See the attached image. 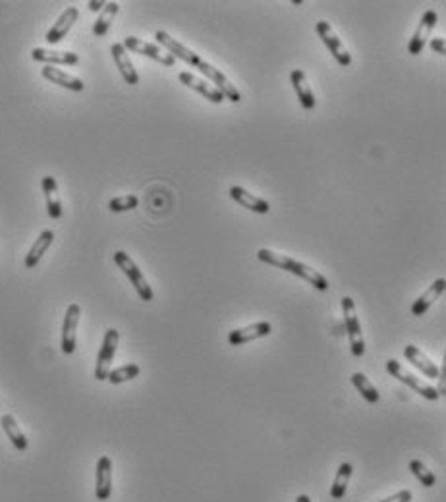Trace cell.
I'll use <instances>...</instances> for the list:
<instances>
[{"label":"cell","instance_id":"ba28073f","mask_svg":"<svg viewBox=\"0 0 446 502\" xmlns=\"http://www.w3.org/2000/svg\"><path fill=\"white\" fill-rule=\"evenodd\" d=\"M315 29H317V33H319V37L323 39V43L326 45V48L333 53V56H335L338 64L344 66V68H348V66L352 64V55H350V53H348V48L342 45V41L336 37V33L333 31V28L326 24L325 19L317 21Z\"/></svg>","mask_w":446,"mask_h":502},{"label":"cell","instance_id":"44dd1931","mask_svg":"<svg viewBox=\"0 0 446 502\" xmlns=\"http://www.w3.org/2000/svg\"><path fill=\"white\" fill-rule=\"evenodd\" d=\"M290 82H292L294 89H296V95L297 99H299V102H301V106H304L306 111H313L317 101H315V95L311 91V87L307 84L306 74H304L301 70H292Z\"/></svg>","mask_w":446,"mask_h":502},{"label":"cell","instance_id":"e0dca14e","mask_svg":"<svg viewBox=\"0 0 446 502\" xmlns=\"http://www.w3.org/2000/svg\"><path fill=\"white\" fill-rule=\"evenodd\" d=\"M445 288H446V280L443 279V277L435 280V282H433V284H431V286H429V288L425 290L416 301H414V306H411V315L414 317L425 315V311H427L429 307L433 306V304L443 296Z\"/></svg>","mask_w":446,"mask_h":502},{"label":"cell","instance_id":"30bf717a","mask_svg":"<svg viewBox=\"0 0 446 502\" xmlns=\"http://www.w3.org/2000/svg\"><path fill=\"white\" fill-rule=\"evenodd\" d=\"M80 317H82V307L77 304H70L66 309L64 323H62V342H60V348L66 355L75 352V331L80 325Z\"/></svg>","mask_w":446,"mask_h":502},{"label":"cell","instance_id":"836d02e7","mask_svg":"<svg viewBox=\"0 0 446 502\" xmlns=\"http://www.w3.org/2000/svg\"><path fill=\"white\" fill-rule=\"evenodd\" d=\"M296 502H311V499H309L307 494H299L296 499Z\"/></svg>","mask_w":446,"mask_h":502},{"label":"cell","instance_id":"1f68e13d","mask_svg":"<svg viewBox=\"0 0 446 502\" xmlns=\"http://www.w3.org/2000/svg\"><path fill=\"white\" fill-rule=\"evenodd\" d=\"M431 48L437 53V55L440 56H446V43H445V39H431Z\"/></svg>","mask_w":446,"mask_h":502},{"label":"cell","instance_id":"5bb4252c","mask_svg":"<svg viewBox=\"0 0 446 502\" xmlns=\"http://www.w3.org/2000/svg\"><path fill=\"white\" fill-rule=\"evenodd\" d=\"M272 326L267 321H261V323H255V325L243 326V328H236L228 335V342L232 346H242L248 344L251 340H257V338H265V336L270 335Z\"/></svg>","mask_w":446,"mask_h":502},{"label":"cell","instance_id":"4316f807","mask_svg":"<svg viewBox=\"0 0 446 502\" xmlns=\"http://www.w3.org/2000/svg\"><path fill=\"white\" fill-rule=\"evenodd\" d=\"M352 384L357 389V392L362 394L363 398L369 402V404H377L379 398H381V396H379V391L373 387V382L369 381L363 373H353Z\"/></svg>","mask_w":446,"mask_h":502},{"label":"cell","instance_id":"d4e9b609","mask_svg":"<svg viewBox=\"0 0 446 502\" xmlns=\"http://www.w3.org/2000/svg\"><path fill=\"white\" fill-rule=\"evenodd\" d=\"M118 10H120L118 2H106V4H104V8L101 10V16L97 18V21H95V26H93L95 37H102V35H106V31L111 29L112 21H114L116 14H118Z\"/></svg>","mask_w":446,"mask_h":502},{"label":"cell","instance_id":"6da1fadb","mask_svg":"<svg viewBox=\"0 0 446 502\" xmlns=\"http://www.w3.org/2000/svg\"><path fill=\"white\" fill-rule=\"evenodd\" d=\"M155 39H157L162 47L167 48V53L170 56L180 58V60H184V62L189 66H196L201 74L207 75V77H209V80L216 85V89L224 95V99H228V101H232V102L242 101V95H240V91L236 89V85H232V82H230V80H228V77L221 72V70H216L213 64H209L207 60H203L201 56L196 55L194 50H189V48L184 47L182 43H178L176 39L170 37L167 31L158 29L157 33H155Z\"/></svg>","mask_w":446,"mask_h":502},{"label":"cell","instance_id":"7402d4cb","mask_svg":"<svg viewBox=\"0 0 446 502\" xmlns=\"http://www.w3.org/2000/svg\"><path fill=\"white\" fill-rule=\"evenodd\" d=\"M53 242H55V232L53 230H43L41 236L35 240V243L31 245V250L28 251V255H26V267L28 269L37 267L41 257L47 253V250L53 245Z\"/></svg>","mask_w":446,"mask_h":502},{"label":"cell","instance_id":"ffe728a7","mask_svg":"<svg viewBox=\"0 0 446 502\" xmlns=\"http://www.w3.org/2000/svg\"><path fill=\"white\" fill-rule=\"evenodd\" d=\"M31 58L37 62H45L47 66L62 64V66H75L80 62V56L75 53H64V50H48V48H33Z\"/></svg>","mask_w":446,"mask_h":502},{"label":"cell","instance_id":"ac0fdd59","mask_svg":"<svg viewBox=\"0 0 446 502\" xmlns=\"http://www.w3.org/2000/svg\"><path fill=\"white\" fill-rule=\"evenodd\" d=\"M41 75H43L45 80H48V82H53L55 85H60V87H64V89L75 91V93H82L85 89L84 82H82L80 77L66 74L64 70H58L56 66H45V68L41 70Z\"/></svg>","mask_w":446,"mask_h":502},{"label":"cell","instance_id":"4dcf8cb0","mask_svg":"<svg viewBox=\"0 0 446 502\" xmlns=\"http://www.w3.org/2000/svg\"><path fill=\"white\" fill-rule=\"evenodd\" d=\"M381 502H411V493L409 491H400V493L392 494V496Z\"/></svg>","mask_w":446,"mask_h":502},{"label":"cell","instance_id":"484cf974","mask_svg":"<svg viewBox=\"0 0 446 502\" xmlns=\"http://www.w3.org/2000/svg\"><path fill=\"white\" fill-rule=\"evenodd\" d=\"M352 472L353 467L350 462H344V464L338 467L335 481H333V487H331V496L333 499H336V501L344 499L346 491H348V483H350V477H352Z\"/></svg>","mask_w":446,"mask_h":502},{"label":"cell","instance_id":"5b68a950","mask_svg":"<svg viewBox=\"0 0 446 502\" xmlns=\"http://www.w3.org/2000/svg\"><path fill=\"white\" fill-rule=\"evenodd\" d=\"M387 371H389V375H392L394 379H398L400 382H404L406 387H409L411 391L418 392L419 396H423L425 400H438V398H440L437 389H433V387L427 384V382H421V379H418L416 375H411V373H409L406 367H402L396 360H389V362H387Z\"/></svg>","mask_w":446,"mask_h":502},{"label":"cell","instance_id":"8fae6325","mask_svg":"<svg viewBox=\"0 0 446 502\" xmlns=\"http://www.w3.org/2000/svg\"><path fill=\"white\" fill-rule=\"evenodd\" d=\"M112 493V460L109 456H101L97 462V477H95V494L99 501H109Z\"/></svg>","mask_w":446,"mask_h":502},{"label":"cell","instance_id":"7c38bea8","mask_svg":"<svg viewBox=\"0 0 446 502\" xmlns=\"http://www.w3.org/2000/svg\"><path fill=\"white\" fill-rule=\"evenodd\" d=\"M77 18H80V10L75 8V6L66 8L64 12L58 16L55 26L48 29L47 37H45L47 39L48 45H56V43H60V41L68 35V31L72 29V26H74L75 21H77Z\"/></svg>","mask_w":446,"mask_h":502},{"label":"cell","instance_id":"4fadbf2b","mask_svg":"<svg viewBox=\"0 0 446 502\" xmlns=\"http://www.w3.org/2000/svg\"><path fill=\"white\" fill-rule=\"evenodd\" d=\"M230 197L238 205H242L243 209H248L251 213L257 214H267L270 211V205L267 199L263 197L255 196V194H250L248 189H243L242 186H232L230 187Z\"/></svg>","mask_w":446,"mask_h":502},{"label":"cell","instance_id":"8992f818","mask_svg":"<svg viewBox=\"0 0 446 502\" xmlns=\"http://www.w3.org/2000/svg\"><path fill=\"white\" fill-rule=\"evenodd\" d=\"M118 340H120V333L116 328H109L102 338V346L97 355V365H95V379L97 381H106L109 373H111V365L114 362V353L118 348Z\"/></svg>","mask_w":446,"mask_h":502},{"label":"cell","instance_id":"f1b7e54d","mask_svg":"<svg viewBox=\"0 0 446 502\" xmlns=\"http://www.w3.org/2000/svg\"><path fill=\"white\" fill-rule=\"evenodd\" d=\"M409 472L418 477V481L423 487H435L437 483V477L433 472H429V467L423 462H419V460H411L409 462Z\"/></svg>","mask_w":446,"mask_h":502},{"label":"cell","instance_id":"9a60e30c","mask_svg":"<svg viewBox=\"0 0 446 502\" xmlns=\"http://www.w3.org/2000/svg\"><path fill=\"white\" fill-rule=\"evenodd\" d=\"M111 55L114 58V64L120 70V75L124 77V82L128 85H138L140 84V75L136 72V68L131 64L128 50L124 48L122 43H114L111 47Z\"/></svg>","mask_w":446,"mask_h":502},{"label":"cell","instance_id":"f546056e","mask_svg":"<svg viewBox=\"0 0 446 502\" xmlns=\"http://www.w3.org/2000/svg\"><path fill=\"white\" fill-rule=\"evenodd\" d=\"M140 205V199L136 196H120L111 199L109 203V209L112 213H124V211H131V209H138Z\"/></svg>","mask_w":446,"mask_h":502},{"label":"cell","instance_id":"9c48e42d","mask_svg":"<svg viewBox=\"0 0 446 502\" xmlns=\"http://www.w3.org/2000/svg\"><path fill=\"white\" fill-rule=\"evenodd\" d=\"M437 19L438 16L435 10H427V12L421 16V21H419L418 29H416V33L411 35V39H409L408 43L409 55L414 56L421 55V50L425 48V43H427L429 35H431V31H433L435 26H437Z\"/></svg>","mask_w":446,"mask_h":502},{"label":"cell","instance_id":"603a6c76","mask_svg":"<svg viewBox=\"0 0 446 502\" xmlns=\"http://www.w3.org/2000/svg\"><path fill=\"white\" fill-rule=\"evenodd\" d=\"M41 186H43V194L47 199V211L50 219H60L62 216V203H60V197H58V186H56V180L53 176H45L41 180Z\"/></svg>","mask_w":446,"mask_h":502},{"label":"cell","instance_id":"2e32d148","mask_svg":"<svg viewBox=\"0 0 446 502\" xmlns=\"http://www.w3.org/2000/svg\"><path fill=\"white\" fill-rule=\"evenodd\" d=\"M178 77H180L182 84L187 85L189 89H194V91H197L199 95H203L205 99H209V101L214 102V104H221V102L224 101V95L221 93L216 87H213V85L207 84L205 80H201V77L189 74V72H180Z\"/></svg>","mask_w":446,"mask_h":502},{"label":"cell","instance_id":"d6986e66","mask_svg":"<svg viewBox=\"0 0 446 502\" xmlns=\"http://www.w3.org/2000/svg\"><path fill=\"white\" fill-rule=\"evenodd\" d=\"M404 355H406V360H408L414 367H418L419 371L423 373L425 377H429V379H438V377H440V369L429 360L425 353L419 350L418 346L414 344L406 346V348H404Z\"/></svg>","mask_w":446,"mask_h":502},{"label":"cell","instance_id":"52a82bcc","mask_svg":"<svg viewBox=\"0 0 446 502\" xmlns=\"http://www.w3.org/2000/svg\"><path fill=\"white\" fill-rule=\"evenodd\" d=\"M122 45H124L126 50H131V53H136V55L147 56V58H151V60H155V62H158V64H162V66H168V68L176 64V58L168 55L167 50L155 47V45H151V43H145V41L133 37V35L124 39V43H122Z\"/></svg>","mask_w":446,"mask_h":502},{"label":"cell","instance_id":"83f0119b","mask_svg":"<svg viewBox=\"0 0 446 502\" xmlns=\"http://www.w3.org/2000/svg\"><path fill=\"white\" fill-rule=\"evenodd\" d=\"M140 373H141L140 365H136V363H128V365H122V367H118V369H114V371L109 373L106 381H111L112 384H122V382H128V381H131V379H136Z\"/></svg>","mask_w":446,"mask_h":502},{"label":"cell","instance_id":"7a4b0ae2","mask_svg":"<svg viewBox=\"0 0 446 502\" xmlns=\"http://www.w3.org/2000/svg\"><path fill=\"white\" fill-rule=\"evenodd\" d=\"M257 259L261 263H267L270 267H277V269H282V270H288L292 275H296L299 279L307 280L311 286L319 292H326L328 290V280L319 272V270L311 269L309 265L306 263H301V261H296L292 259L290 255H284V253H277V251L272 250H267V248H263V250L257 251Z\"/></svg>","mask_w":446,"mask_h":502},{"label":"cell","instance_id":"cb8c5ba5","mask_svg":"<svg viewBox=\"0 0 446 502\" xmlns=\"http://www.w3.org/2000/svg\"><path fill=\"white\" fill-rule=\"evenodd\" d=\"M0 425L4 429V433H6V437L8 440L14 445V448H18V450H28V438L24 435V431L19 429L18 421L14 416H10V413H4L2 418H0Z\"/></svg>","mask_w":446,"mask_h":502},{"label":"cell","instance_id":"277c9868","mask_svg":"<svg viewBox=\"0 0 446 502\" xmlns=\"http://www.w3.org/2000/svg\"><path fill=\"white\" fill-rule=\"evenodd\" d=\"M342 313H344V325L348 331V340H350V350L355 357H362L365 353V340H363L362 325L357 319L355 304L350 296L342 298Z\"/></svg>","mask_w":446,"mask_h":502},{"label":"cell","instance_id":"d6a6232c","mask_svg":"<svg viewBox=\"0 0 446 502\" xmlns=\"http://www.w3.org/2000/svg\"><path fill=\"white\" fill-rule=\"evenodd\" d=\"M104 4H106V2H102V0H91V2L87 4V6H89V10H91V12H99L101 8H104Z\"/></svg>","mask_w":446,"mask_h":502},{"label":"cell","instance_id":"3957f363","mask_svg":"<svg viewBox=\"0 0 446 502\" xmlns=\"http://www.w3.org/2000/svg\"><path fill=\"white\" fill-rule=\"evenodd\" d=\"M114 263L120 267V270L128 277V280L131 282V286L136 288L138 296H140L143 301H151L153 299V290L149 286L147 279L143 277V272L140 270V267L131 261V257L126 253V251H116L114 253Z\"/></svg>","mask_w":446,"mask_h":502}]
</instances>
